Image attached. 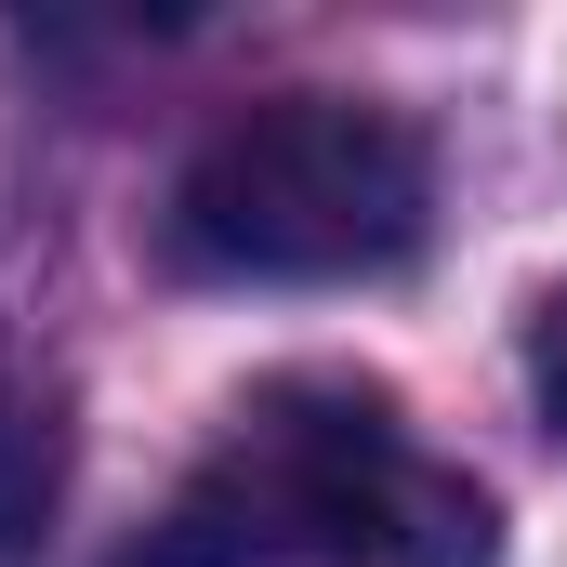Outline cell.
I'll list each match as a JSON object with an SVG mask.
<instances>
[{"label": "cell", "mask_w": 567, "mask_h": 567, "mask_svg": "<svg viewBox=\"0 0 567 567\" xmlns=\"http://www.w3.org/2000/svg\"><path fill=\"white\" fill-rule=\"evenodd\" d=\"M528 396H542V423L567 435V290L528 317Z\"/></svg>", "instance_id": "277c9868"}, {"label": "cell", "mask_w": 567, "mask_h": 567, "mask_svg": "<svg viewBox=\"0 0 567 567\" xmlns=\"http://www.w3.org/2000/svg\"><path fill=\"white\" fill-rule=\"evenodd\" d=\"M502 515L462 462L396 423L383 383L290 370L238 396L212 462L172 488V515L120 567H488Z\"/></svg>", "instance_id": "6da1fadb"}, {"label": "cell", "mask_w": 567, "mask_h": 567, "mask_svg": "<svg viewBox=\"0 0 567 567\" xmlns=\"http://www.w3.org/2000/svg\"><path fill=\"white\" fill-rule=\"evenodd\" d=\"M423 225H435L423 133L357 93H265L172 172V265L238 290L396 278Z\"/></svg>", "instance_id": "7a4b0ae2"}, {"label": "cell", "mask_w": 567, "mask_h": 567, "mask_svg": "<svg viewBox=\"0 0 567 567\" xmlns=\"http://www.w3.org/2000/svg\"><path fill=\"white\" fill-rule=\"evenodd\" d=\"M53 515H66V396L27 357H0V567L40 555Z\"/></svg>", "instance_id": "3957f363"}]
</instances>
